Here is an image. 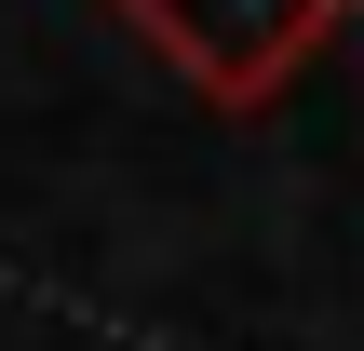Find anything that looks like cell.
<instances>
[{
  "label": "cell",
  "instance_id": "1",
  "mask_svg": "<svg viewBox=\"0 0 364 351\" xmlns=\"http://www.w3.org/2000/svg\"><path fill=\"white\" fill-rule=\"evenodd\" d=\"M122 14H135L216 108H257V95L338 27V0H122Z\"/></svg>",
  "mask_w": 364,
  "mask_h": 351
}]
</instances>
